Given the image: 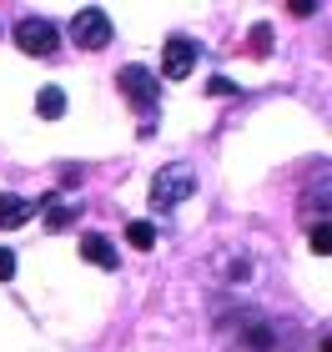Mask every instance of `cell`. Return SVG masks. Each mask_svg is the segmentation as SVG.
I'll return each mask as SVG.
<instances>
[{"label":"cell","instance_id":"1","mask_svg":"<svg viewBox=\"0 0 332 352\" xmlns=\"http://www.w3.org/2000/svg\"><path fill=\"white\" fill-rule=\"evenodd\" d=\"M221 338L236 352H297V317L287 322L282 312L267 307H236L221 312Z\"/></svg>","mask_w":332,"mask_h":352},{"label":"cell","instance_id":"2","mask_svg":"<svg viewBox=\"0 0 332 352\" xmlns=\"http://www.w3.org/2000/svg\"><path fill=\"white\" fill-rule=\"evenodd\" d=\"M192 191H197V171L186 162L162 166V171H156V182H151V206H156V212H171V206L186 201Z\"/></svg>","mask_w":332,"mask_h":352},{"label":"cell","instance_id":"3","mask_svg":"<svg viewBox=\"0 0 332 352\" xmlns=\"http://www.w3.org/2000/svg\"><path fill=\"white\" fill-rule=\"evenodd\" d=\"M116 86L136 101V111L146 116V131H151V126H156V106H162V86H156V76H151L146 66H121Z\"/></svg>","mask_w":332,"mask_h":352},{"label":"cell","instance_id":"4","mask_svg":"<svg viewBox=\"0 0 332 352\" xmlns=\"http://www.w3.org/2000/svg\"><path fill=\"white\" fill-rule=\"evenodd\" d=\"M262 282V262L252 257V252H227V257H217V287H236V292H247V287Z\"/></svg>","mask_w":332,"mask_h":352},{"label":"cell","instance_id":"5","mask_svg":"<svg viewBox=\"0 0 332 352\" xmlns=\"http://www.w3.org/2000/svg\"><path fill=\"white\" fill-rule=\"evenodd\" d=\"M15 36V45H21L25 56H56V45H60V25H51V21H41V15H30V21H21L10 30Z\"/></svg>","mask_w":332,"mask_h":352},{"label":"cell","instance_id":"6","mask_svg":"<svg viewBox=\"0 0 332 352\" xmlns=\"http://www.w3.org/2000/svg\"><path fill=\"white\" fill-rule=\"evenodd\" d=\"M111 36H116V30H111V21H106V10H76V21H71V41L81 45V51H106L111 45Z\"/></svg>","mask_w":332,"mask_h":352},{"label":"cell","instance_id":"7","mask_svg":"<svg viewBox=\"0 0 332 352\" xmlns=\"http://www.w3.org/2000/svg\"><path fill=\"white\" fill-rule=\"evenodd\" d=\"M201 66V45L192 36H171L166 51H162V76H171V81H186Z\"/></svg>","mask_w":332,"mask_h":352},{"label":"cell","instance_id":"8","mask_svg":"<svg viewBox=\"0 0 332 352\" xmlns=\"http://www.w3.org/2000/svg\"><path fill=\"white\" fill-rule=\"evenodd\" d=\"M81 257H86V262H96V267H106V272H116V267H121L116 247H111L101 232H86V236H81Z\"/></svg>","mask_w":332,"mask_h":352},{"label":"cell","instance_id":"9","mask_svg":"<svg viewBox=\"0 0 332 352\" xmlns=\"http://www.w3.org/2000/svg\"><path fill=\"white\" fill-rule=\"evenodd\" d=\"M30 212H36V206H30L25 197H10V191H0V232L25 227V221H30Z\"/></svg>","mask_w":332,"mask_h":352},{"label":"cell","instance_id":"10","mask_svg":"<svg viewBox=\"0 0 332 352\" xmlns=\"http://www.w3.org/2000/svg\"><path fill=\"white\" fill-rule=\"evenodd\" d=\"M36 111H41L45 121L66 116V91H60V86H41V96H36Z\"/></svg>","mask_w":332,"mask_h":352},{"label":"cell","instance_id":"11","mask_svg":"<svg viewBox=\"0 0 332 352\" xmlns=\"http://www.w3.org/2000/svg\"><path fill=\"white\" fill-rule=\"evenodd\" d=\"M126 242H131L136 252H151L156 247V227L151 221H131V227H126Z\"/></svg>","mask_w":332,"mask_h":352},{"label":"cell","instance_id":"12","mask_svg":"<svg viewBox=\"0 0 332 352\" xmlns=\"http://www.w3.org/2000/svg\"><path fill=\"white\" fill-rule=\"evenodd\" d=\"M307 242H312L318 257H327V252H332V227H327V221H312V236H307Z\"/></svg>","mask_w":332,"mask_h":352},{"label":"cell","instance_id":"13","mask_svg":"<svg viewBox=\"0 0 332 352\" xmlns=\"http://www.w3.org/2000/svg\"><path fill=\"white\" fill-rule=\"evenodd\" d=\"M252 51H257V56L272 51V25H252Z\"/></svg>","mask_w":332,"mask_h":352},{"label":"cell","instance_id":"14","mask_svg":"<svg viewBox=\"0 0 332 352\" xmlns=\"http://www.w3.org/2000/svg\"><path fill=\"white\" fill-rule=\"evenodd\" d=\"M45 221H51V227H71V221H76V206H45Z\"/></svg>","mask_w":332,"mask_h":352},{"label":"cell","instance_id":"15","mask_svg":"<svg viewBox=\"0 0 332 352\" xmlns=\"http://www.w3.org/2000/svg\"><path fill=\"white\" fill-rule=\"evenodd\" d=\"M10 277H15V252L0 247V282H10Z\"/></svg>","mask_w":332,"mask_h":352},{"label":"cell","instance_id":"16","mask_svg":"<svg viewBox=\"0 0 332 352\" xmlns=\"http://www.w3.org/2000/svg\"><path fill=\"white\" fill-rule=\"evenodd\" d=\"M207 91H217V96H236V86H232V81H221V76H217V81H212Z\"/></svg>","mask_w":332,"mask_h":352}]
</instances>
